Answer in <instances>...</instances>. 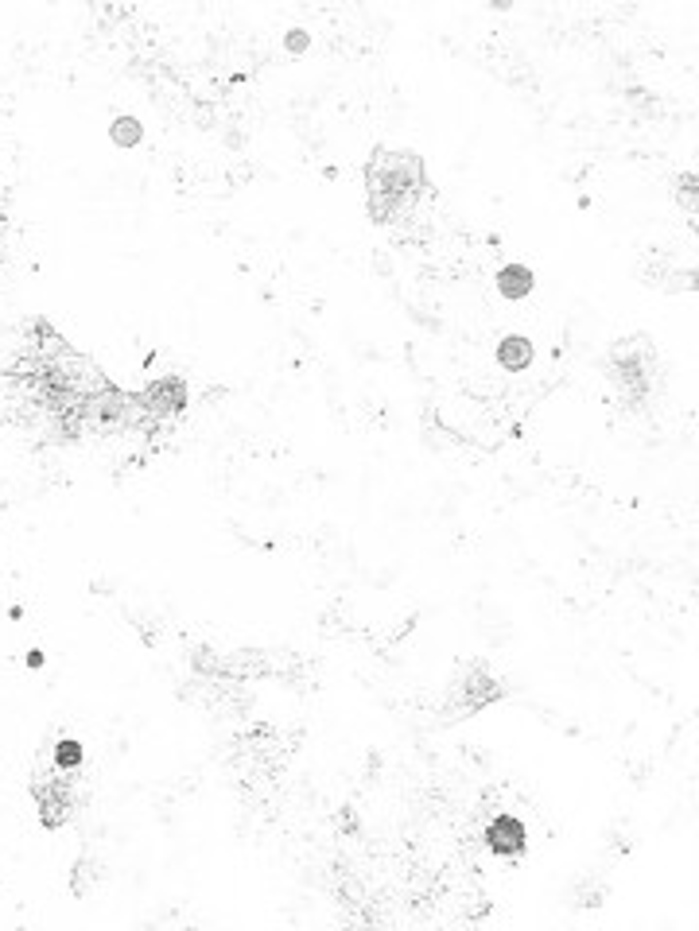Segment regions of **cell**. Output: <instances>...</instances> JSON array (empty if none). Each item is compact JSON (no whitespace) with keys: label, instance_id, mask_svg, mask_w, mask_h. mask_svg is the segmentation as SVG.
<instances>
[{"label":"cell","instance_id":"obj_1","mask_svg":"<svg viewBox=\"0 0 699 931\" xmlns=\"http://www.w3.org/2000/svg\"><path fill=\"white\" fill-rule=\"evenodd\" d=\"M424 187H428V175H424V160L416 152L377 148L373 160L366 163L369 218L381 225L408 218L412 206L424 198Z\"/></svg>","mask_w":699,"mask_h":931},{"label":"cell","instance_id":"obj_2","mask_svg":"<svg viewBox=\"0 0 699 931\" xmlns=\"http://www.w3.org/2000/svg\"><path fill=\"white\" fill-rule=\"evenodd\" d=\"M136 400H140V408H144L148 419H171L187 408V385L179 377H156Z\"/></svg>","mask_w":699,"mask_h":931},{"label":"cell","instance_id":"obj_3","mask_svg":"<svg viewBox=\"0 0 699 931\" xmlns=\"http://www.w3.org/2000/svg\"><path fill=\"white\" fill-rule=\"evenodd\" d=\"M486 846L498 854V858H521L525 846H529V831L517 815H498L486 823Z\"/></svg>","mask_w":699,"mask_h":931},{"label":"cell","instance_id":"obj_4","mask_svg":"<svg viewBox=\"0 0 699 931\" xmlns=\"http://www.w3.org/2000/svg\"><path fill=\"white\" fill-rule=\"evenodd\" d=\"M529 361H533V346H529V338H521V334L501 338L498 365L505 369V373H521V369H529Z\"/></svg>","mask_w":699,"mask_h":931},{"label":"cell","instance_id":"obj_5","mask_svg":"<svg viewBox=\"0 0 699 931\" xmlns=\"http://www.w3.org/2000/svg\"><path fill=\"white\" fill-rule=\"evenodd\" d=\"M498 291L505 299H525L533 291V272L525 264H505L498 272Z\"/></svg>","mask_w":699,"mask_h":931},{"label":"cell","instance_id":"obj_6","mask_svg":"<svg viewBox=\"0 0 699 931\" xmlns=\"http://www.w3.org/2000/svg\"><path fill=\"white\" fill-rule=\"evenodd\" d=\"M55 769L59 772H78L82 769V745L78 741H59L55 745Z\"/></svg>","mask_w":699,"mask_h":931},{"label":"cell","instance_id":"obj_7","mask_svg":"<svg viewBox=\"0 0 699 931\" xmlns=\"http://www.w3.org/2000/svg\"><path fill=\"white\" fill-rule=\"evenodd\" d=\"M140 136H144V129H140V121H136V117H117V121H113V144H121V148H136V144H140Z\"/></svg>","mask_w":699,"mask_h":931},{"label":"cell","instance_id":"obj_8","mask_svg":"<svg viewBox=\"0 0 699 931\" xmlns=\"http://www.w3.org/2000/svg\"><path fill=\"white\" fill-rule=\"evenodd\" d=\"M676 198H680V202H688V214L696 218V175H684V179H680Z\"/></svg>","mask_w":699,"mask_h":931}]
</instances>
